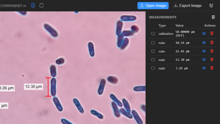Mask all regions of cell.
<instances>
[{"label": "cell", "mask_w": 220, "mask_h": 124, "mask_svg": "<svg viewBox=\"0 0 220 124\" xmlns=\"http://www.w3.org/2000/svg\"><path fill=\"white\" fill-rule=\"evenodd\" d=\"M44 27L46 31H47L52 37L54 38H57L58 36V34L57 31L52 27L50 25L47 23H45L44 25Z\"/></svg>", "instance_id": "6da1fadb"}, {"label": "cell", "mask_w": 220, "mask_h": 124, "mask_svg": "<svg viewBox=\"0 0 220 124\" xmlns=\"http://www.w3.org/2000/svg\"><path fill=\"white\" fill-rule=\"evenodd\" d=\"M50 93L53 97H55L56 95V80L55 78H52L51 80Z\"/></svg>", "instance_id": "7a4b0ae2"}, {"label": "cell", "mask_w": 220, "mask_h": 124, "mask_svg": "<svg viewBox=\"0 0 220 124\" xmlns=\"http://www.w3.org/2000/svg\"><path fill=\"white\" fill-rule=\"evenodd\" d=\"M106 80L104 78H103V79L101 80L100 84V85H99V88H98V94L100 96H101L103 93V92H104V90H105V85H106Z\"/></svg>", "instance_id": "3957f363"}, {"label": "cell", "mask_w": 220, "mask_h": 124, "mask_svg": "<svg viewBox=\"0 0 220 124\" xmlns=\"http://www.w3.org/2000/svg\"><path fill=\"white\" fill-rule=\"evenodd\" d=\"M111 105H112V108L113 110L114 114L115 117L117 118L120 117V116H121L120 110L118 109V105L114 102H112Z\"/></svg>", "instance_id": "277c9868"}, {"label": "cell", "mask_w": 220, "mask_h": 124, "mask_svg": "<svg viewBox=\"0 0 220 124\" xmlns=\"http://www.w3.org/2000/svg\"><path fill=\"white\" fill-rule=\"evenodd\" d=\"M73 101L74 104L75 105V106H76V107L80 113L82 114H84L85 113V110H84V109L82 107V105H81V103H80L78 99L76 98H74V99H73Z\"/></svg>", "instance_id": "5b68a950"}, {"label": "cell", "mask_w": 220, "mask_h": 124, "mask_svg": "<svg viewBox=\"0 0 220 124\" xmlns=\"http://www.w3.org/2000/svg\"><path fill=\"white\" fill-rule=\"evenodd\" d=\"M53 101L55 105L56 106V108H57L59 111H63V107L58 98L56 96L54 97L53 99Z\"/></svg>", "instance_id": "8992f818"}, {"label": "cell", "mask_w": 220, "mask_h": 124, "mask_svg": "<svg viewBox=\"0 0 220 124\" xmlns=\"http://www.w3.org/2000/svg\"><path fill=\"white\" fill-rule=\"evenodd\" d=\"M123 26V23L121 20H118L117 22L116 34L118 36H119L121 34V31H122Z\"/></svg>", "instance_id": "52a82bcc"}, {"label": "cell", "mask_w": 220, "mask_h": 124, "mask_svg": "<svg viewBox=\"0 0 220 124\" xmlns=\"http://www.w3.org/2000/svg\"><path fill=\"white\" fill-rule=\"evenodd\" d=\"M137 17L134 15H122L121 17V20L123 21H135L137 20Z\"/></svg>", "instance_id": "ba28073f"}, {"label": "cell", "mask_w": 220, "mask_h": 124, "mask_svg": "<svg viewBox=\"0 0 220 124\" xmlns=\"http://www.w3.org/2000/svg\"><path fill=\"white\" fill-rule=\"evenodd\" d=\"M88 46L90 56L91 57H94L95 56V49L94 44L92 42H89L88 43Z\"/></svg>", "instance_id": "9c48e42d"}, {"label": "cell", "mask_w": 220, "mask_h": 124, "mask_svg": "<svg viewBox=\"0 0 220 124\" xmlns=\"http://www.w3.org/2000/svg\"><path fill=\"white\" fill-rule=\"evenodd\" d=\"M110 97L113 101V102H114L118 107H123V103H121V102L117 98V97L114 94H111L110 95Z\"/></svg>", "instance_id": "30bf717a"}, {"label": "cell", "mask_w": 220, "mask_h": 124, "mask_svg": "<svg viewBox=\"0 0 220 124\" xmlns=\"http://www.w3.org/2000/svg\"><path fill=\"white\" fill-rule=\"evenodd\" d=\"M91 114L95 116L96 117H97L98 119L100 120H103L104 119V116H103V114H101V113H100L96 110L92 109L90 110Z\"/></svg>", "instance_id": "8fae6325"}, {"label": "cell", "mask_w": 220, "mask_h": 124, "mask_svg": "<svg viewBox=\"0 0 220 124\" xmlns=\"http://www.w3.org/2000/svg\"><path fill=\"white\" fill-rule=\"evenodd\" d=\"M50 72L51 76L53 78H55L57 75V69L54 65H52L50 66Z\"/></svg>", "instance_id": "7c38bea8"}, {"label": "cell", "mask_w": 220, "mask_h": 124, "mask_svg": "<svg viewBox=\"0 0 220 124\" xmlns=\"http://www.w3.org/2000/svg\"><path fill=\"white\" fill-rule=\"evenodd\" d=\"M107 80L109 83L112 84H116L118 82V79L117 77L113 76H110L108 77Z\"/></svg>", "instance_id": "4fadbf2b"}, {"label": "cell", "mask_w": 220, "mask_h": 124, "mask_svg": "<svg viewBox=\"0 0 220 124\" xmlns=\"http://www.w3.org/2000/svg\"><path fill=\"white\" fill-rule=\"evenodd\" d=\"M123 103L125 108V110H126L127 111L130 112V104H129L128 101H127L126 99L125 98H123Z\"/></svg>", "instance_id": "5bb4252c"}, {"label": "cell", "mask_w": 220, "mask_h": 124, "mask_svg": "<svg viewBox=\"0 0 220 124\" xmlns=\"http://www.w3.org/2000/svg\"><path fill=\"white\" fill-rule=\"evenodd\" d=\"M120 112L123 115L125 116V117H128L129 119H132V116L130 114V112L127 111L126 110L123 109V108H121V109H120Z\"/></svg>", "instance_id": "9a60e30c"}, {"label": "cell", "mask_w": 220, "mask_h": 124, "mask_svg": "<svg viewBox=\"0 0 220 124\" xmlns=\"http://www.w3.org/2000/svg\"><path fill=\"white\" fill-rule=\"evenodd\" d=\"M123 39H124V36L123 35L121 34L119 36H118V40H117V45L118 48L121 47L123 42Z\"/></svg>", "instance_id": "2e32d148"}, {"label": "cell", "mask_w": 220, "mask_h": 124, "mask_svg": "<svg viewBox=\"0 0 220 124\" xmlns=\"http://www.w3.org/2000/svg\"><path fill=\"white\" fill-rule=\"evenodd\" d=\"M129 43V39L128 38H124L123 44H122L121 47L120 48L121 49V50H123L124 49H125L126 48L127 46H128Z\"/></svg>", "instance_id": "e0dca14e"}, {"label": "cell", "mask_w": 220, "mask_h": 124, "mask_svg": "<svg viewBox=\"0 0 220 124\" xmlns=\"http://www.w3.org/2000/svg\"><path fill=\"white\" fill-rule=\"evenodd\" d=\"M132 115L134 116V117L135 118L136 120L137 121L138 124H141V119L140 118L139 116H138V114H137V112L135 110H132Z\"/></svg>", "instance_id": "ac0fdd59"}, {"label": "cell", "mask_w": 220, "mask_h": 124, "mask_svg": "<svg viewBox=\"0 0 220 124\" xmlns=\"http://www.w3.org/2000/svg\"><path fill=\"white\" fill-rule=\"evenodd\" d=\"M134 33H132L131 31L125 30V31H123V32H121V34L124 37H128L132 36L134 35Z\"/></svg>", "instance_id": "d6986e66"}, {"label": "cell", "mask_w": 220, "mask_h": 124, "mask_svg": "<svg viewBox=\"0 0 220 124\" xmlns=\"http://www.w3.org/2000/svg\"><path fill=\"white\" fill-rule=\"evenodd\" d=\"M65 63V59L63 58H60L56 60V63L58 65H62Z\"/></svg>", "instance_id": "ffe728a7"}, {"label": "cell", "mask_w": 220, "mask_h": 124, "mask_svg": "<svg viewBox=\"0 0 220 124\" xmlns=\"http://www.w3.org/2000/svg\"><path fill=\"white\" fill-rule=\"evenodd\" d=\"M131 31L132 33H137L139 31V28L136 25H132L131 27Z\"/></svg>", "instance_id": "44dd1931"}, {"label": "cell", "mask_w": 220, "mask_h": 124, "mask_svg": "<svg viewBox=\"0 0 220 124\" xmlns=\"http://www.w3.org/2000/svg\"><path fill=\"white\" fill-rule=\"evenodd\" d=\"M145 86H138L134 88V90L135 91H145Z\"/></svg>", "instance_id": "7402d4cb"}, {"label": "cell", "mask_w": 220, "mask_h": 124, "mask_svg": "<svg viewBox=\"0 0 220 124\" xmlns=\"http://www.w3.org/2000/svg\"><path fill=\"white\" fill-rule=\"evenodd\" d=\"M61 122L63 124H74L72 123L71 122L68 120H67L65 119H61Z\"/></svg>", "instance_id": "603a6c76"}, {"label": "cell", "mask_w": 220, "mask_h": 124, "mask_svg": "<svg viewBox=\"0 0 220 124\" xmlns=\"http://www.w3.org/2000/svg\"><path fill=\"white\" fill-rule=\"evenodd\" d=\"M19 13H20V14H21L22 15H26L27 14L26 11H21V12L20 11V12H19Z\"/></svg>", "instance_id": "cb8c5ba5"}]
</instances>
